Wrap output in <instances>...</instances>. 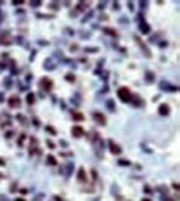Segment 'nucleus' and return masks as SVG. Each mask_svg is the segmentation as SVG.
Listing matches in <instances>:
<instances>
[{"label": "nucleus", "mask_w": 180, "mask_h": 201, "mask_svg": "<svg viewBox=\"0 0 180 201\" xmlns=\"http://www.w3.org/2000/svg\"><path fill=\"white\" fill-rule=\"evenodd\" d=\"M118 97H120L121 100H125V102H130L132 100V92L127 89V87H121V89H118Z\"/></svg>", "instance_id": "f257e3e1"}, {"label": "nucleus", "mask_w": 180, "mask_h": 201, "mask_svg": "<svg viewBox=\"0 0 180 201\" xmlns=\"http://www.w3.org/2000/svg\"><path fill=\"white\" fill-rule=\"evenodd\" d=\"M12 43V35H10V31L4 30L0 33V45H10Z\"/></svg>", "instance_id": "f03ea898"}, {"label": "nucleus", "mask_w": 180, "mask_h": 201, "mask_svg": "<svg viewBox=\"0 0 180 201\" xmlns=\"http://www.w3.org/2000/svg\"><path fill=\"white\" fill-rule=\"evenodd\" d=\"M40 85H42V89H43L45 92H49L50 89H52V85H54V83H52V80H50L49 76H43V78L40 80Z\"/></svg>", "instance_id": "7ed1b4c3"}, {"label": "nucleus", "mask_w": 180, "mask_h": 201, "mask_svg": "<svg viewBox=\"0 0 180 201\" xmlns=\"http://www.w3.org/2000/svg\"><path fill=\"white\" fill-rule=\"evenodd\" d=\"M37 146H38L37 139L31 137V139H30V154H31V156H37V154H38V147H37Z\"/></svg>", "instance_id": "20e7f679"}, {"label": "nucleus", "mask_w": 180, "mask_h": 201, "mask_svg": "<svg viewBox=\"0 0 180 201\" xmlns=\"http://www.w3.org/2000/svg\"><path fill=\"white\" fill-rule=\"evenodd\" d=\"M9 106H10V108H14V109L21 108V99L18 97V95H12V97H9Z\"/></svg>", "instance_id": "39448f33"}, {"label": "nucleus", "mask_w": 180, "mask_h": 201, "mask_svg": "<svg viewBox=\"0 0 180 201\" xmlns=\"http://www.w3.org/2000/svg\"><path fill=\"white\" fill-rule=\"evenodd\" d=\"M94 120L97 121L99 125H102V127L106 125V116H104V114H102L100 111H95V113H94Z\"/></svg>", "instance_id": "423d86ee"}, {"label": "nucleus", "mask_w": 180, "mask_h": 201, "mask_svg": "<svg viewBox=\"0 0 180 201\" xmlns=\"http://www.w3.org/2000/svg\"><path fill=\"white\" fill-rule=\"evenodd\" d=\"M108 146H109V151L113 153V154H121V147L114 141H109V144H108Z\"/></svg>", "instance_id": "0eeeda50"}, {"label": "nucleus", "mask_w": 180, "mask_h": 201, "mask_svg": "<svg viewBox=\"0 0 180 201\" xmlns=\"http://www.w3.org/2000/svg\"><path fill=\"white\" fill-rule=\"evenodd\" d=\"M71 134H73V137H81V135L85 134V130L81 128L80 125H75V127H73V130H71Z\"/></svg>", "instance_id": "6e6552de"}, {"label": "nucleus", "mask_w": 180, "mask_h": 201, "mask_svg": "<svg viewBox=\"0 0 180 201\" xmlns=\"http://www.w3.org/2000/svg\"><path fill=\"white\" fill-rule=\"evenodd\" d=\"M139 19H140V31H142V33H149V31H151L149 24H147L146 21L142 19V18H139Z\"/></svg>", "instance_id": "1a4fd4ad"}, {"label": "nucleus", "mask_w": 180, "mask_h": 201, "mask_svg": "<svg viewBox=\"0 0 180 201\" xmlns=\"http://www.w3.org/2000/svg\"><path fill=\"white\" fill-rule=\"evenodd\" d=\"M78 180H80L81 184L89 182V179H87V173H85V170H83V168H81V170H78Z\"/></svg>", "instance_id": "9d476101"}, {"label": "nucleus", "mask_w": 180, "mask_h": 201, "mask_svg": "<svg viewBox=\"0 0 180 201\" xmlns=\"http://www.w3.org/2000/svg\"><path fill=\"white\" fill-rule=\"evenodd\" d=\"M160 114H163V116H166V114H168V113H170V106H168V104H161L160 106Z\"/></svg>", "instance_id": "9b49d317"}, {"label": "nucleus", "mask_w": 180, "mask_h": 201, "mask_svg": "<svg viewBox=\"0 0 180 201\" xmlns=\"http://www.w3.org/2000/svg\"><path fill=\"white\" fill-rule=\"evenodd\" d=\"M161 89H163V90H170V92L177 90V87H171V83H168V81H163V83H161Z\"/></svg>", "instance_id": "f8f14e48"}, {"label": "nucleus", "mask_w": 180, "mask_h": 201, "mask_svg": "<svg viewBox=\"0 0 180 201\" xmlns=\"http://www.w3.org/2000/svg\"><path fill=\"white\" fill-rule=\"evenodd\" d=\"M73 120H76V121H81L83 120V113H80V111H73Z\"/></svg>", "instance_id": "ddd939ff"}, {"label": "nucleus", "mask_w": 180, "mask_h": 201, "mask_svg": "<svg viewBox=\"0 0 180 201\" xmlns=\"http://www.w3.org/2000/svg\"><path fill=\"white\" fill-rule=\"evenodd\" d=\"M146 80L152 81V80H154V75H152V73H146Z\"/></svg>", "instance_id": "4468645a"}, {"label": "nucleus", "mask_w": 180, "mask_h": 201, "mask_svg": "<svg viewBox=\"0 0 180 201\" xmlns=\"http://www.w3.org/2000/svg\"><path fill=\"white\" fill-rule=\"evenodd\" d=\"M106 104H108V108H109L111 111H114V102H113V100H108Z\"/></svg>", "instance_id": "2eb2a0df"}, {"label": "nucleus", "mask_w": 180, "mask_h": 201, "mask_svg": "<svg viewBox=\"0 0 180 201\" xmlns=\"http://www.w3.org/2000/svg\"><path fill=\"white\" fill-rule=\"evenodd\" d=\"M28 102H30V104L35 102V95H33V94H28Z\"/></svg>", "instance_id": "dca6fc26"}, {"label": "nucleus", "mask_w": 180, "mask_h": 201, "mask_svg": "<svg viewBox=\"0 0 180 201\" xmlns=\"http://www.w3.org/2000/svg\"><path fill=\"white\" fill-rule=\"evenodd\" d=\"M47 163H49V165H56V158L49 156V158H47Z\"/></svg>", "instance_id": "f3484780"}, {"label": "nucleus", "mask_w": 180, "mask_h": 201, "mask_svg": "<svg viewBox=\"0 0 180 201\" xmlns=\"http://www.w3.org/2000/svg\"><path fill=\"white\" fill-rule=\"evenodd\" d=\"M106 33H111L113 37H118V33H116V31H113L111 28H106Z\"/></svg>", "instance_id": "a211bd4d"}, {"label": "nucleus", "mask_w": 180, "mask_h": 201, "mask_svg": "<svg viewBox=\"0 0 180 201\" xmlns=\"http://www.w3.org/2000/svg\"><path fill=\"white\" fill-rule=\"evenodd\" d=\"M52 66H56V64H52V61H47V62H45V68H52Z\"/></svg>", "instance_id": "6ab92c4d"}, {"label": "nucleus", "mask_w": 180, "mask_h": 201, "mask_svg": "<svg viewBox=\"0 0 180 201\" xmlns=\"http://www.w3.org/2000/svg\"><path fill=\"white\" fill-rule=\"evenodd\" d=\"M47 132H49V134H56V130H54L52 127H47Z\"/></svg>", "instance_id": "aec40b11"}, {"label": "nucleus", "mask_w": 180, "mask_h": 201, "mask_svg": "<svg viewBox=\"0 0 180 201\" xmlns=\"http://www.w3.org/2000/svg\"><path fill=\"white\" fill-rule=\"evenodd\" d=\"M2 179H4V173H0V180H2Z\"/></svg>", "instance_id": "412c9836"}, {"label": "nucleus", "mask_w": 180, "mask_h": 201, "mask_svg": "<svg viewBox=\"0 0 180 201\" xmlns=\"http://www.w3.org/2000/svg\"><path fill=\"white\" fill-rule=\"evenodd\" d=\"M142 201H151V200H147V198H146V200H142Z\"/></svg>", "instance_id": "4be33fe9"}, {"label": "nucleus", "mask_w": 180, "mask_h": 201, "mask_svg": "<svg viewBox=\"0 0 180 201\" xmlns=\"http://www.w3.org/2000/svg\"><path fill=\"white\" fill-rule=\"evenodd\" d=\"M16 201H24V200H21V198H19V200H16Z\"/></svg>", "instance_id": "5701e85b"}]
</instances>
